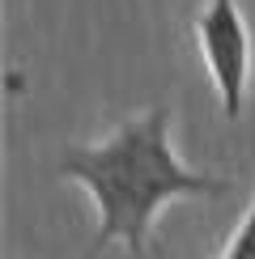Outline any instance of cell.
<instances>
[{"label":"cell","instance_id":"6da1fadb","mask_svg":"<svg viewBox=\"0 0 255 259\" xmlns=\"http://www.w3.org/2000/svg\"><path fill=\"white\" fill-rule=\"evenodd\" d=\"M60 175L81 183L85 196L94 200V212H98L90 259L102 246H123L128 255L145 259L149 242H153L157 212L166 204L230 191L226 179L200 175L175 153L166 111L128 119L94 145H68L60 157Z\"/></svg>","mask_w":255,"mask_h":259},{"label":"cell","instance_id":"7a4b0ae2","mask_svg":"<svg viewBox=\"0 0 255 259\" xmlns=\"http://www.w3.org/2000/svg\"><path fill=\"white\" fill-rule=\"evenodd\" d=\"M196 42L200 56H204V68L212 77V90H217L221 115L226 119H238L242 106H247V90H251V30L242 21L238 0H208L196 17Z\"/></svg>","mask_w":255,"mask_h":259},{"label":"cell","instance_id":"3957f363","mask_svg":"<svg viewBox=\"0 0 255 259\" xmlns=\"http://www.w3.org/2000/svg\"><path fill=\"white\" fill-rule=\"evenodd\" d=\"M221 259H255V200L247 208V217H242V225L234 230L230 246L221 251Z\"/></svg>","mask_w":255,"mask_h":259}]
</instances>
